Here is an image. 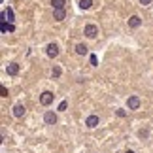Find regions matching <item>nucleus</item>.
I'll use <instances>...</instances> for the list:
<instances>
[{"label": "nucleus", "instance_id": "obj_1", "mask_svg": "<svg viewBox=\"0 0 153 153\" xmlns=\"http://www.w3.org/2000/svg\"><path fill=\"white\" fill-rule=\"evenodd\" d=\"M83 34L87 38H97V34H98V27L97 25H93V23H89V25H85V28H83Z\"/></svg>", "mask_w": 153, "mask_h": 153}, {"label": "nucleus", "instance_id": "obj_2", "mask_svg": "<svg viewBox=\"0 0 153 153\" xmlns=\"http://www.w3.org/2000/svg\"><path fill=\"white\" fill-rule=\"evenodd\" d=\"M53 98H55V95H53L51 91H44L42 95H40V104H42V106H49L53 102Z\"/></svg>", "mask_w": 153, "mask_h": 153}, {"label": "nucleus", "instance_id": "obj_3", "mask_svg": "<svg viewBox=\"0 0 153 153\" xmlns=\"http://www.w3.org/2000/svg\"><path fill=\"white\" fill-rule=\"evenodd\" d=\"M45 53H48L49 59H55L59 55V45L53 42V44H48V48H45Z\"/></svg>", "mask_w": 153, "mask_h": 153}, {"label": "nucleus", "instance_id": "obj_4", "mask_svg": "<svg viewBox=\"0 0 153 153\" xmlns=\"http://www.w3.org/2000/svg\"><path fill=\"white\" fill-rule=\"evenodd\" d=\"M44 123L45 125H55L57 123V114L55 111H45L44 114Z\"/></svg>", "mask_w": 153, "mask_h": 153}, {"label": "nucleus", "instance_id": "obj_5", "mask_svg": "<svg viewBox=\"0 0 153 153\" xmlns=\"http://www.w3.org/2000/svg\"><path fill=\"white\" fill-rule=\"evenodd\" d=\"M140 104H142V102H140V98H138V97H128V98H127V106H128V110H138V108H140Z\"/></svg>", "mask_w": 153, "mask_h": 153}, {"label": "nucleus", "instance_id": "obj_6", "mask_svg": "<svg viewBox=\"0 0 153 153\" xmlns=\"http://www.w3.org/2000/svg\"><path fill=\"white\" fill-rule=\"evenodd\" d=\"M98 121H100V119H98V115H89V117L85 119V125L89 127V128H95V127L98 125Z\"/></svg>", "mask_w": 153, "mask_h": 153}, {"label": "nucleus", "instance_id": "obj_7", "mask_svg": "<svg viewBox=\"0 0 153 153\" xmlns=\"http://www.w3.org/2000/svg\"><path fill=\"white\" fill-rule=\"evenodd\" d=\"M6 72H8V76H15L17 72H19V64H17V62H10L8 66H6Z\"/></svg>", "mask_w": 153, "mask_h": 153}, {"label": "nucleus", "instance_id": "obj_8", "mask_svg": "<svg viewBox=\"0 0 153 153\" xmlns=\"http://www.w3.org/2000/svg\"><path fill=\"white\" fill-rule=\"evenodd\" d=\"M13 115L17 117V119L23 117V115H25V106H23V104H15L13 106Z\"/></svg>", "mask_w": 153, "mask_h": 153}, {"label": "nucleus", "instance_id": "obj_9", "mask_svg": "<svg viewBox=\"0 0 153 153\" xmlns=\"http://www.w3.org/2000/svg\"><path fill=\"white\" fill-rule=\"evenodd\" d=\"M140 25H142V19H140L138 15H132L131 19H128V27H131V28H138Z\"/></svg>", "mask_w": 153, "mask_h": 153}, {"label": "nucleus", "instance_id": "obj_10", "mask_svg": "<svg viewBox=\"0 0 153 153\" xmlns=\"http://www.w3.org/2000/svg\"><path fill=\"white\" fill-rule=\"evenodd\" d=\"M2 17H4V21L11 23V21H13V10H11V8H6V10L2 11Z\"/></svg>", "mask_w": 153, "mask_h": 153}, {"label": "nucleus", "instance_id": "obj_11", "mask_svg": "<svg viewBox=\"0 0 153 153\" xmlns=\"http://www.w3.org/2000/svg\"><path fill=\"white\" fill-rule=\"evenodd\" d=\"M51 6H53V10H64L66 0H51Z\"/></svg>", "mask_w": 153, "mask_h": 153}, {"label": "nucleus", "instance_id": "obj_12", "mask_svg": "<svg viewBox=\"0 0 153 153\" xmlns=\"http://www.w3.org/2000/svg\"><path fill=\"white\" fill-rule=\"evenodd\" d=\"M53 19H55V21H62L64 19V10H55V11H53Z\"/></svg>", "mask_w": 153, "mask_h": 153}, {"label": "nucleus", "instance_id": "obj_13", "mask_svg": "<svg viewBox=\"0 0 153 153\" xmlns=\"http://www.w3.org/2000/svg\"><path fill=\"white\" fill-rule=\"evenodd\" d=\"M76 53H78V55H85V53H87V45L85 44H78V45H76Z\"/></svg>", "mask_w": 153, "mask_h": 153}, {"label": "nucleus", "instance_id": "obj_14", "mask_svg": "<svg viewBox=\"0 0 153 153\" xmlns=\"http://www.w3.org/2000/svg\"><path fill=\"white\" fill-rule=\"evenodd\" d=\"M0 28H2V34H6V32H13L15 30V27L13 25H11V23H8V25H6V23H2V27H0Z\"/></svg>", "mask_w": 153, "mask_h": 153}, {"label": "nucleus", "instance_id": "obj_15", "mask_svg": "<svg viewBox=\"0 0 153 153\" xmlns=\"http://www.w3.org/2000/svg\"><path fill=\"white\" fill-rule=\"evenodd\" d=\"M93 6V0H79V8L81 10H89Z\"/></svg>", "mask_w": 153, "mask_h": 153}, {"label": "nucleus", "instance_id": "obj_16", "mask_svg": "<svg viewBox=\"0 0 153 153\" xmlns=\"http://www.w3.org/2000/svg\"><path fill=\"white\" fill-rule=\"evenodd\" d=\"M61 72H62L61 66H55V68H53V78H59V76H61Z\"/></svg>", "mask_w": 153, "mask_h": 153}, {"label": "nucleus", "instance_id": "obj_17", "mask_svg": "<svg viewBox=\"0 0 153 153\" xmlns=\"http://www.w3.org/2000/svg\"><path fill=\"white\" fill-rule=\"evenodd\" d=\"M66 106H68V102H66V100H62L61 104H59V111H64V110H66Z\"/></svg>", "mask_w": 153, "mask_h": 153}, {"label": "nucleus", "instance_id": "obj_18", "mask_svg": "<svg viewBox=\"0 0 153 153\" xmlns=\"http://www.w3.org/2000/svg\"><path fill=\"white\" fill-rule=\"evenodd\" d=\"M0 91H2V97H8V89H6V87L2 85V87H0Z\"/></svg>", "mask_w": 153, "mask_h": 153}, {"label": "nucleus", "instance_id": "obj_19", "mask_svg": "<svg viewBox=\"0 0 153 153\" xmlns=\"http://www.w3.org/2000/svg\"><path fill=\"white\" fill-rule=\"evenodd\" d=\"M91 64H93V66H97V55H91Z\"/></svg>", "mask_w": 153, "mask_h": 153}, {"label": "nucleus", "instance_id": "obj_20", "mask_svg": "<svg viewBox=\"0 0 153 153\" xmlns=\"http://www.w3.org/2000/svg\"><path fill=\"white\" fill-rule=\"evenodd\" d=\"M140 4H142V6H149L151 0H140Z\"/></svg>", "mask_w": 153, "mask_h": 153}, {"label": "nucleus", "instance_id": "obj_21", "mask_svg": "<svg viewBox=\"0 0 153 153\" xmlns=\"http://www.w3.org/2000/svg\"><path fill=\"white\" fill-rule=\"evenodd\" d=\"M117 115H119V117H125V110H117Z\"/></svg>", "mask_w": 153, "mask_h": 153}, {"label": "nucleus", "instance_id": "obj_22", "mask_svg": "<svg viewBox=\"0 0 153 153\" xmlns=\"http://www.w3.org/2000/svg\"><path fill=\"white\" fill-rule=\"evenodd\" d=\"M125 153H134V151H131V149H128V151H125Z\"/></svg>", "mask_w": 153, "mask_h": 153}]
</instances>
